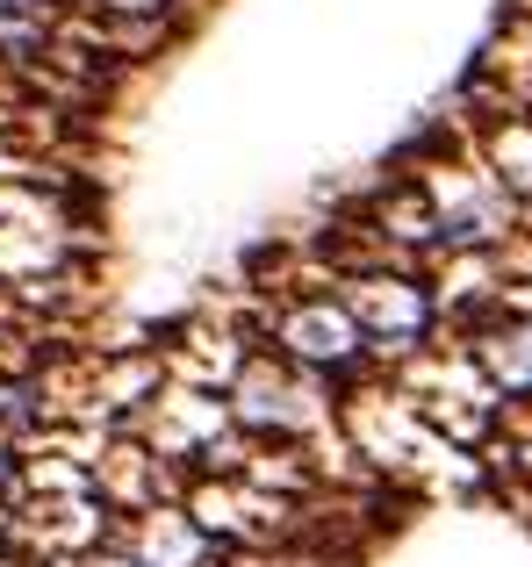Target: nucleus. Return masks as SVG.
Masks as SVG:
<instances>
[{"instance_id":"nucleus-1","label":"nucleus","mask_w":532,"mask_h":567,"mask_svg":"<svg viewBox=\"0 0 532 567\" xmlns=\"http://www.w3.org/2000/svg\"><path fill=\"white\" fill-rule=\"evenodd\" d=\"M346 309L360 317V331L375 338V346L403 352L410 338L424 331V317H432V295H424L418 280H352Z\"/></svg>"},{"instance_id":"nucleus-3","label":"nucleus","mask_w":532,"mask_h":567,"mask_svg":"<svg viewBox=\"0 0 532 567\" xmlns=\"http://www.w3.org/2000/svg\"><path fill=\"white\" fill-rule=\"evenodd\" d=\"M137 560L144 567H202L209 560V539H202V525H187L181 511H152L137 532Z\"/></svg>"},{"instance_id":"nucleus-4","label":"nucleus","mask_w":532,"mask_h":567,"mask_svg":"<svg viewBox=\"0 0 532 567\" xmlns=\"http://www.w3.org/2000/svg\"><path fill=\"white\" fill-rule=\"evenodd\" d=\"M482 367H490L497 388H532V331H525V323H511V331L482 338Z\"/></svg>"},{"instance_id":"nucleus-5","label":"nucleus","mask_w":532,"mask_h":567,"mask_svg":"<svg viewBox=\"0 0 532 567\" xmlns=\"http://www.w3.org/2000/svg\"><path fill=\"white\" fill-rule=\"evenodd\" d=\"M109 8H115V14H158L166 0H109Z\"/></svg>"},{"instance_id":"nucleus-6","label":"nucleus","mask_w":532,"mask_h":567,"mask_svg":"<svg viewBox=\"0 0 532 567\" xmlns=\"http://www.w3.org/2000/svg\"><path fill=\"white\" fill-rule=\"evenodd\" d=\"M86 567H144V560H137V554H94Z\"/></svg>"},{"instance_id":"nucleus-2","label":"nucleus","mask_w":532,"mask_h":567,"mask_svg":"<svg viewBox=\"0 0 532 567\" xmlns=\"http://www.w3.org/2000/svg\"><path fill=\"white\" fill-rule=\"evenodd\" d=\"M288 352L295 360H309V367H338V360H352V352H360V317H352L346 302H303L288 317Z\"/></svg>"}]
</instances>
